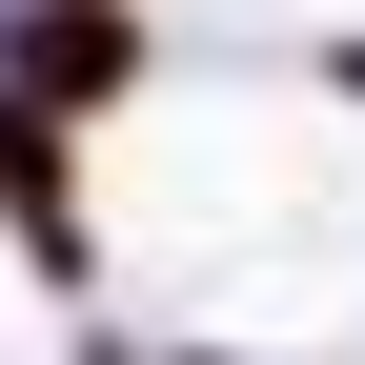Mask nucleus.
Segmentation results:
<instances>
[{
	"label": "nucleus",
	"mask_w": 365,
	"mask_h": 365,
	"mask_svg": "<svg viewBox=\"0 0 365 365\" xmlns=\"http://www.w3.org/2000/svg\"><path fill=\"white\" fill-rule=\"evenodd\" d=\"M0 81L41 122H102V102L163 81V41H143V0H0Z\"/></svg>",
	"instance_id": "obj_1"
}]
</instances>
